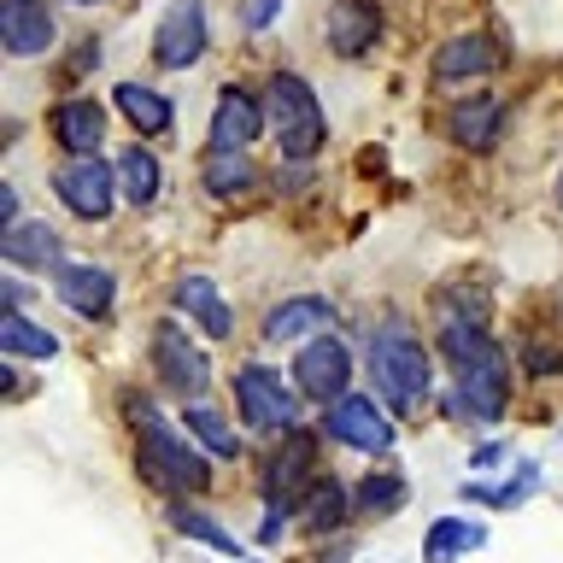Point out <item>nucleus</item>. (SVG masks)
I'll return each instance as SVG.
<instances>
[{
	"label": "nucleus",
	"mask_w": 563,
	"mask_h": 563,
	"mask_svg": "<svg viewBox=\"0 0 563 563\" xmlns=\"http://www.w3.org/2000/svg\"><path fill=\"white\" fill-rule=\"evenodd\" d=\"M24 299H30V288H24L18 276H7V306H18V311H24Z\"/></svg>",
	"instance_id": "nucleus-35"
},
{
	"label": "nucleus",
	"mask_w": 563,
	"mask_h": 563,
	"mask_svg": "<svg viewBox=\"0 0 563 563\" xmlns=\"http://www.w3.org/2000/svg\"><path fill=\"white\" fill-rule=\"evenodd\" d=\"M540 493V464H517L505 475L499 487H487V482H457V499H470V505H493V510H517V505H528Z\"/></svg>",
	"instance_id": "nucleus-29"
},
{
	"label": "nucleus",
	"mask_w": 563,
	"mask_h": 563,
	"mask_svg": "<svg viewBox=\"0 0 563 563\" xmlns=\"http://www.w3.org/2000/svg\"><path fill=\"white\" fill-rule=\"evenodd\" d=\"M323 434L334 446H352V452H387L394 446V422L369 394H341L334 405H323Z\"/></svg>",
	"instance_id": "nucleus-11"
},
{
	"label": "nucleus",
	"mask_w": 563,
	"mask_h": 563,
	"mask_svg": "<svg viewBox=\"0 0 563 563\" xmlns=\"http://www.w3.org/2000/svg\"><path fill=\"white\" fill-rule=\"evenodd\" d=\"M487 545V522L482 517H434L422 534V563H457Z\"/></svg>",
	"instance_id": "nucleus-22"
},
{
	"label": "nucleus",
	"mask_w": 563,
	"mask_h": 563,
	"mask_svg": "<svg viewBox=\"0 0 563 563\" xmlns=\"http://www.w3.org/2000/svg\"><path fill=\"white\" fill-rule=\"evenodd\" d=\"M264 130H271V118H264V100H258V95H246L241 82L218 88V106H211V130H206L211 147H223V153H246Z\"/></svg>",
	"instance_id": "nucleus-13"
},
{
	"label": "nucleus",
	"mask_w": 563,
	"mask_h": 563,
	"mask_svg": "<svg viewBox=\"0 0 563 563\" xmlns=\"http://www.w3.org/2000/svg\"><path fill=\"white\" fill-rule=\"evenodd\" d=\"M505 123H510V100L505 95H464L446 112V141L464 153H493L505 141Z\"/></svg>",
	"instance_id": "nucleus-14"
},
{
	"label": "nucleus",
	"mask_w": 563,
	"mask_h": 563,
	"mask_svg": "<svg viewBox=\"0 0 563 563\" xmlns=\"http://www.w3.org/2000/svg\"><path fill=\"white\" fill-rule=\"evenodd\" d=\"M59 42V24H53L47 0H0V47L12 59H42Z\"/></svg>",
	"instance_id": "nucleus-16"
},
{
	"label": "nucleus",
	"mask_w": 563,
	"mask_h": 563,
	"mask_svg": "<svg viewBox=\"0 0 563 563\" xmlns=\"http://www.w3.org/2000/svg\"><path fill=\"white\" fill-rule=\"evenodd\" d=\"M200 183H206V194H218V200H241V194H253L264 176H258V165H253L246 153L206 147V158H200Z\"/></svg>",
	"instance_id": "nucleus-25"
},
{
	"label": "nucleus",
	"mask_w": 563,
	"mask_h": 563,
	"mask_svg": "<svg viewBox=\"0 0 563 563\" xmlns=\"http://www.w3.org/2000/svg\"><path fill=\"white\" fill-rule=\"evenodd\" d=\"M53 141H59L65 153H100V141H106V106L95 95H70L53 106Z\"/></svg>",
	"instance_id": "nucleus-20"
},
{
	"label": "nucleus",
	"mask_w": 563,
	"mask_h": 563,
	"mask_svg": "<svg viewBox=\"0 0 563 563\" xmlns=\"http://www.w3.org/2000/svg\"><path fill=\"white\" fill-rule=\"evenodd\" d=\"M183 422H188V434L200 440L211 457H223V464H235V457H241V434L229 429V417L211 411L206 399H188V405H183Z\"/></svg>",
	"instance_id": "nucleus-31"
},
{
	"label": "nucleus",
	"mask_w": 563,
	"mask_h": 563,
	"mask_svg": "<svg viewBox=\"0 0 563 563\" xmlns=\"http://www.w3.org/2000/svg\"><path fill=\"white\" fill-rule=\"evenodd\" d=\"M369 382H376V394L394 405V411H411V405H422L434 394L429 346H422L399 317L382 323V329H369Z\"/></svg>",
	"instance_id": "nucleus-4"
},
{
	"label": "nucleus",
	"mask_w": 563,
	"mask_h": 563,
	"mask_svg": "<svg viewBox=\"0 0 563 563\" xmlns=\"http://www.w3.org/2000/svg\"><path fill=\"white\" fill-rule=\"evenodd\" d=\"M170 528L183 540H194V545H211V552H223V558H241V534L235 528H223L211 510H200V505H188V499H170Z\"/></svg>",
	"instance_id": "nucleus-27"
},
{
	"label": "nucleus",
	"mask_w": 563,
	"mask_h": 563,
	"mask_svg": "<svg viewBox=\"0 0 563 563\" xmlns=\"http://www.w3.org/2000/svg\"><path fill=\"white\" fill-rule=\"evenodd\" d=\"M276 18H282V0H246V7H241V24L246 30H271Z\"/></svg>",
	"instance_id": "nucleus-33"
},
{
	"label": "nucleus",
	"mask_w": 563,
	"mask_h": 563,
	"mask_svg": "<svg viewBox=\"0 0 563 563\" xmlns=\"http://www.w3.org/2000/svg\"><path fill=\"white\" fill-rule=\"evenodd\" d=\"M170 306L188 317V329H200L206 341H229L235 334V311H229V299L218 294V282L211 276H176V288H170Z\"/></svg>",
	"instance_id": "nucleus-18"
},
{
	"label": "nucleus",
	"mask_w": 563,
	"mask_h": 563,
	"mask_svg": "<svg viewBox=\"0 0 563 563\" xmlns=\"http://www.w3.org/2000/svg\"><path fill=\"white\" fill-rule=\"evenodd\" d=\"M405 499H411V487H405V475L399 470H369L358 487H352V517H364V522H387V517H399Z\"/></svg>",
	"instance_id": "nucleus-26"
},
{
	"label": "nucleus",
	"mask_w": 563,
	"mask_h": 563,
	"mask_svg": "<svg viewBox=\"0 0 563 563\" xmlns=\"http://www.w3.org/2000/svg\"><path fill=\"white\" fill-rule=\"evenodd\" d=\"M558 200H563V176H558Z\"/></svg>",
	"instance_id": "nucleus-37"
},
{
	"label": "nucleus",
	"mask_w": 563,
	"mask_h": 563,
	"mask_svg": "<svg viewBox=\"0 0 563 563\" xmlns=\"http://www.w3.org/2000/svg\"><path fill=\"white\" fill-rule=\"evenodd\" d=\"M147 358H153V376L165 382L183 405L206 394L211 358H206V346L194 341L183 323H176V317H158V323H153V334H147Z\"/></svg>",
	"instance_id": "nucleus-8"
},
{
	"label": "nucleus",
	"mask_w": 563,
	"mask_h": 563,
	"mask_svg": "<svg viewBox=\"0 0 563 563\" xmlns=\"http://www.w3.org/2000/svg\"><path fill=\"white\" fill-rule=\"evenodd\" d=\"M112 100H118V112L130 118V130H135V135H170L176 106L158 95V88H147V82H118V88H112Z\"/></svg>",
	"instance_id": "nucleus-24"
},
{
	"label": "nucleus",
	"mask_w": 563,
	"mask_h": 563,
	"mask_svg": "<svg viewBox=\"0 0 563 563\" xmlns=\"http://www.w3.org/2000/svg\"><path fill=\"white\" fill-rule=\"evenodd\" d=\"M493 464H505V440H487V446L470 452V470H493Z\"/></svg>",
	"instance_id": "nucleus-34"
},
{
	"label": "nucleus",
	"mask_w": 563,
	"mask_h": 563,
	"mask_svg": "<svg viewBox=\"0 0 563 563\" xmlns=\"http://www.w3.org/2000/svg\"><path fill=\"white\" fill-rule=\"evenodd\" d=\"M440 352L452 364L457 405L475 422H499L510 411V352L493 341L482 317H446L440 323Z\"/></svg>",
	"instance_id": "nucleus-1"
},
{
	"label": "nucleus",
	"mask_w": 563,
	"mask_h": 563,
	"mask_svg": "<svg viewBox=\"0 0 563 563\" xmlns=\"http://www.w3.org/2000/svg\"><path fill=\"white\" fill-rule=\"evenodd\" d=\"M505 65V47L493 42L487 30H470V35H452L446 47H434V82H470V77H493Z\"/></svg>",
	"instance_id": "nucleus-19"
},
{
	"label": "nucleus",
	"mask_w": 563,
	"mask_h": 563,
	"mask_svg": "<svg viewBox=\"0 0 563 563\" xmlns=\"http://www.w3.org/2000/svg\"><path fill=\"white\" fill-rule=\"evenodd\" d=\"M229 387H235V411H241V422L253 434H288V429H299V387L282 376V369H271V364H241L235 376H229Z\"/></svg>",
	"instance_id": "nucleus-6"
},
{
	"label": "nucleus",
	"mask_w": 563,
	"mask_h": 563,
	"mask_svg": "<svg viewBox=\"0 0 563 563\" xmlns=\"http://www.w3.org/2000/svg\"><path fill=\"white\" fill-rule=\"evenodd\" d=\"M0 352H7V358H42L47 364V358H59V334L30 323L18 306H7L0 311Z\"/></svg>",
	"instance_id": "nucleus-30"
},
{
	"label": "nucleus",
	"mask_w": 563,
	"mask_h": 563,
	"mask_svg": "<svg viewBox=\"0 0 563 563\" xmlns=\"http://www.w3.org/2000/svg\"><path fill=\"white\" fill-rule=\"evenodd\" d=\"M264 118H271V135L288 165H311L329 147V112L299 70H271V82H264Z\"/></svg>",
	"instance_id": "nucleus-3"
},
{
	"label": "nucleus",
	"mask_w": 563,
	"mask_h": 563,
	"mask_svg": "<svg viewBox=\"0 0 563 563\" xmlns=\"http://www.w3.org/2000/svg\"><path fill=\"white\" fill-rule=\"evenodd\" d=\"M53 194H59V206L70 211V218L82 223H106L123 200L118 188V165H106L100 153H70L59 170H53Z\"/></svg>",
	"instance_id": "nucleus-7"
},
{
	"label": "nucleus",
	"mask_w": 563,
	"mask_h": 563,
	"mask_svg": "<svg viewBox=\"0 0 563 563\" xmlns=\"http://www.w3.org/2000/svg\"><path fill=\"white\" fill-rule=\"evenodd\" d=\"M211 47V18H206V0H170L153 24V65L158 70H188L200 65Z\"/></svg>",
	"instance_id": "nucleus-9"
},
{
	"label": "nucleus",
	"mask_w": 563,
	"mask_h": 563,
	"mask_svg": "<svg viewBox=\"0 0 563 563\" xmlns=\"http://www.w3.org/2000/svg\"><path fill=\"white\" fill-rule=\"evenodd\" d=\"M0 258L12 264V271H53L59 258V229L53 223H12L0 229Z\"/></svg>",
	"instance_id": "nucleus-21"
},
{
	"label": "nucleus",
	"mask_w": 563,
	"mask_h": 563,
	"mask_svg": "<svg viewBox=\"0 0 563 563\" xmlns=\"http://www.w3.org/2000/svg\"><path fill=\"white\" fill-rule=\"evenodd\" d=\"M118 188L135 211H147V206H158V194H165V165H158L147 147H123L118 153Z\"/></svg>",
	"instance_id": "nucleus-28"
},
{
	"label": "nucleus",
	"mask_w": 563,
	"mask_h": 563,
	"mask_svg": "<svg viewBox=\"0 0 563 563\" xmlns=\"http://www.w3.org/2000/svg\"><path fill=\"white\" fill-rule=\"evenodd\" d=\"M334 329V306L323 294H294V299H282V306L264 311V341L271 346H306L311 334H329Z\"/></svg>",
	"instance_id": "nucleus-17"
},
{
	"label": "nucleus",
	"mask_w": 563,
	"mask_h": 563,
	"mask_svg": "<svg viewBox=\"0 0 563 563\" xmlns=\"http://www.w3.org/2000/svg\"><path fill=\"white\" fill-rule=\"evenodd\" d=\"M317 482V434L288 429L282 434V452H271L264 464V522H258V545H276L282 528L299 517V499Z\"/></svg>",
	"instance_id": "nucleus-5"
},
{
	"label": "nucleus",
	"mask_w": 563,
	"mask_h": 563,
	"mask_svg": "<svg viewBox=\"0 0 563 563\" xmlns=\"http://www.w3.org/2000/svg\"><path fill=\"white\" fill-rule=\"evenodd\" d=\"M130 405V429H135V475L165 499H194L211 487V457L194 446V434H183L176 422L158 411L153 399H123Z\"/></svg>",
	"instance_id": "nucleus-2"
},
{
	"label": "nucleus",
	"mask_w": 563,
	"mask_h": 563,
	"mask_svg": "<svg viewBox=\"0 0 563 563\" xmlns=\"http://www.w3.org/2000/svg\"><path fill=\"white\" fill-rule=\"evenodd\" d=\"M299 522H306V534H334V528L352 522V487L334 482V475H317L311 493L299 499Z\"/></svg>",
	"instance_id": "nucleus-23"
},
{
	"label": "nucleus",
	"mask_w": 563,
	"mask_h": 563,
	"mask_svg": "<svg viewBox=\"0 0 563 563\" xmlns=\"http://www.w3.org/2000/svg\"><path fill=\"white\" fill-rule=\"evenodd\" d=\"M70 7H106V0H70Z\"/></svg>",
	"instance_id": "nucleus-36"
},
{
	"label": "nucleus",
	"mask_w": 563,
	"mask_h": 563,
	"mask_svg": "<svg viewBox=\"0 0 563 563\" xmlns=\"http://www.w3.org/2000/svg\"><path fill=\"white\" fill-rule=\"evenodd\" d=\"M294 387L311 405H334L341 394H352V352H346L341 334H311V341L294 352Z\"/></svg>",
	"instance_id": "nucleus-10"
},
{
	"label": "nucleus",
	"mask_w": 563,
	"mask_h": 563,
	"mask_svg": "<svg viewBox=\"0 0 563 563\" xmlns=\"http://www.w3.org/2000/svg\"><path fill=\"white\" fill-rule=\"evenodd\" d=\"M53 294H59L65 311L88 317V323H100V317H112V299H118V276L106 271V264H88V258H65L53 264Z\"/></svg>",
	"instance_id": "nucleus-12"
},
{
	"label": "nucleus",
	"mask_w": 563,
	"mask_h": 563,
	"mask_svg": "<svg viewBox=\"0 0 563 563\" xmlns=\"http://www.w3.org/2000/svg\"><path fill=\"white\" fill-rule=\"evenodd\" d=\"M522 369H528V376H540V382L563 376V346H540V341H522Z\"/></svg>",
	"instance_id": "nucleus-32"
},
{
	"label": "nucleus",
	"mask_w": 563,
	"mask_h": 563,
	"mask_svg": "<svg viewBox=\"0 0 563 563\" xmlns=\"http://www.w3.org/2000/svg\"><path fill=\"white\" fill-rule=\"evenodd\" d=\"M323 42L334 59H364L382 42V7L376 0H329L323 12Z\"/></svg>",
	"instance_id": "nucleus-15"
}]
</instances>
